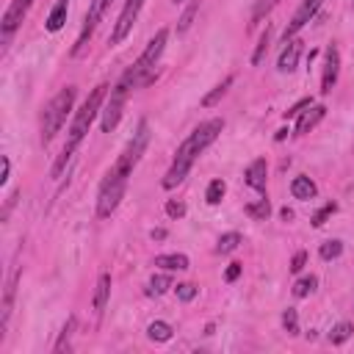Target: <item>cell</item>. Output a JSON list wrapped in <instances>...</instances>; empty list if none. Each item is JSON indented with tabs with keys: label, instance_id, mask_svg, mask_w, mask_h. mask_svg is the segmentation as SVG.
<instances>
[{
	"label": "cell",
	"instance_id": "obj_44",
	"mask_svg": "<svg viewBox=\"0 0 354 354\" xmlns=\"http://www.w3.org/2000/svg\"><path fill=\"white\" fill-rule=\"evenodd\" d=\"M285 136H288V130H285V127H282V130H277V136H274V138H277V141H282V138H285Z\"/></svg>",
	"mask_w": 354,
	"mask_h": 354
},
{
	"label": "cell",
	"instance_id": "obj_23",
	"mask_svg": "<svg viewBox=\"0 0 354 354\" xmlns=\"http://www.w3.org/2000/svg\"><path fill=\"white\" fill-rule=\"evenodd\" d=\"M171 335H174V329H171V324H166V321H152V324L147 326V337L155 340V343H166V340H171Z\"/></svg>",
	"mask_w": 354,
	"mask_h": 354
},
{
	"label": "cell",
	"instance_id": "obj_8",
	"mask_svg": "<svg viewBox=\"0 0 354 354\" xmlns=\"http://www.w3.org/2000/svg\"><path fill=\"white\" fill-rule=\"evenodd\" d=\"M141 6H144V0H127V3H124L122 14H119V19H116V25H113V30H111V36H108V44H122V41L127 39V33L133 30V25H136V19H138Z\"/></svg>",
	"mask_w": 354,
	"mask_h": 354
},
{
	"label": "cell",
	"instance_id": "obj_12",
	"mask_svg": "<svg viewBox=\"0 0 354 354\" xmlns=\"http://www.w3.org/2000/svg\"><path fill=\"white\" fill-rule=\"evenodd\" d=\"M337 75H340V53H337V44H329L324 50V72H321V94H329L337 83Z\"/></svg>",
	"mask_w": 354,
	"mask_h": 354
},
{
	"label": "cell",
	"instance_id": "obj_22",
	"mask_svg": "<svg viewBox=\"0 0 354 354\" xmlns=\"http://www.w3.org/2000/svg\"><path fill=\"white\" fill-rule=\"evenodd\" d=\"M169 288H174V279L169 274H155L147 282V296H163Z\"/></svg>",
	"mask_w": 354,
	"mask_h": 354
},
{
	"label": "cell",
	"instance_id": "obj_2",
	"mask_svg": "<svg viewBox=\"0 0 354 354\" xmlns=\"http://www.w3.org/2000/svg\"><path fill=\"white\" fill-rule=\"evenodd\" d=\"M105 100H108V83H100V86H94V91L86 97V102L75 111V119H72V124H69V130H66V144H64L61 155L55 158V163H53V169H50L53 177H61L64 166L72 160V155H75V149L80 147V141L86 138L88 127H91L94 119L102 113Z\"/></svg>",
	"mask_w": 354,
	"mask_h": 354
},
{
	"label": "cell",
	"instance_id": "obj_18",
	"mask_svg": "<svg viewBox=\"0 0 354 354\" xmlns=\"http://www.w3.org/2000/svg\"><path fill=\"white\" fill-rule=\"evenodd\" d=\"M66 11H69V0H55L50 17L44 19V28H47L50 33H58V30L64 28V22H66Z\"/></svg>",
	"mask_w": 354,
	"mask_h": 354
},
{
	"label": "cell",
	"instance_id": "obj_30",
	"mask_svg": "<svg viewBox=\"0 0 354 354\" xmlns=\"http://www.w3.org/2000/svg\"><path fill=\"white\" fill-rule=\"evenodd\" d=\"M224 194H227L224 180H210V185H207V191H205V202H207V205H218V202L224 199Z\"/></svg>",
	"mask_w": 354,
	"mask_h": 354
},
{
	"label": "cell",
	"instance_id": "obj_31",
	"mask_svg": "<svg viewBox=\"0 0 354 354\" xmlns=\"http://www.w3.org/2000/svg\"><path fill=\"white\" fill-rule=\"evenodd\" d=\"M318 254H321V260H337L343 254V241H337V238L324 241L321 249H318Z\"/></svg>",
	"mask_w": 354,
	"mask_h": 354
},
{
	"label": "cell",
	"instance_id": "obj_27",
	"mask_svg": "<svg viewBox=\"0 0 354 354\" xmlns=\"http://www.w3.org/2000/svg\"><path fill=\"white\" fill-rule=\"evenodd\" d=\"M351 335H354V326H351L348 321H340V324L332 326V332H329V343H332V346H340V343H346Z\"/></svg>",
	"mask_w": 354,
	"mask_h": 354
},
{
	"label": "cell",
	"instance_id": "obj_46",
	"mask_svg": "<svg viewBox=\"0 0 354 354\" xmlns=\"http://www.w3.org/2000/svg\"><path fill=\"white\" fill-rule=\"evenodd\" d=\"M351 3H354V0H351Z\"/></svg>",
	"mask_w": 354,
	"mask_h": 354
},
{
	"label": "cell",
	"instance_id": "obj_39",
	"mask_svg": "<svg viewBox=\"0 0 354 354\" xmlns=\"http://www.w3.org/2000/svg\"><path fill=\"white\" fill-rule=\"evenodd\" d=\"M304 263H307V252L301 249V252H296V254H293V260H290V266H288V268H290L293 274H299V271L304 268Z\"/></svg>",
	"mask_w": 354,
	"mask_h": 354
},
{
	"label": "cell",
	"instance_id": "obj_1",
	"mask_svg": "<svg viewBox=\"0 0 354 354\" xmlns=\"http://www.w3.org/2000/svg\"><path fill=\"white\" fill-rule=\"evenodd\" d=\"M224 130V119H207V122H202V124H196L191 133H188V138L177 147V152H174V160H171V166H169V171H166V177L160 180V185L169 191V188H174V185H180L185 177H188V171H191V166H194V160L218 138V133Z\"/></svg>",
	"mask_w": 354,
	"mask_h": 354
},
{
	"label": "cell",
	"instance_id": "obj_29",
	"mask_svg": "<svg viewBox=\"0 0 354 354\" xmlns=\"http://www.w3.org/2000/svg\"><path fill=\"white\" fill-rule=\"evenodd\" d=\"M315 285H318V277H315V274H307V277L296 279V285H293V296H296V299H304V296H310V293L315 290Z\"/></svg>",
	"mask_w": 354,
	"mask_h": 354
},
{
	"label": "cell",
	"instance_id": "obj_37",
	"mask_svg": "<svg viewBox=\"0 0 354 354\" xmlns=\"http://www.w3.org/2000/svg\"><path fill=\"white\" fill-rule=\"evenodd\" d=\"M166 216H169V218H183V216H185V202L169 199V202H166Z\"/></svg>",
	"mask_w": 354,
	"mask_h": 354
},
{
	"label": "cell",
	"instance_id": "obj_11",
	"mask_svg": "<svg viewBox=\"0 0 354 354\" xmlns=\"http://www.w3.org/2000/svg\"><path fill=\"white\" fill-rule=\"evenodd\" d=\"M30 6H33V0H11V6L3 11V19H0V33H3V39H8V36L22 25V19H25L28 11H30Z\"/></svg>",
	"mask_w": 354,
	"mask_h": 354
},
{
	"label": "cell",
	"instance_id": "obj_17",
	"mask_svg": "<svg viewBox=\"0 0 354 354\" xmlns=\"http://www.w3.org/2000/svg\"><path fill=\"white\" fill-rule=\"evenodd\" d=\"M108 299H111V274H108V271H102V274H100V279H97V288H94V301H91V307H94V313H97V315L105 310Z\"/></svg>",
	"mask_w": 354,
	"mask_h": 354
},
{
	"label": "cell",
	"instance_id": "obj_42",
	"mask_svg": "<svg viewBox=\"0 0 354 354\" xmlns=\"http://www.w3.org/2000/svg\"><path fill=\"white\" fill-rule=\"evenodd\" d=\"M149 238H152V241H163V238H166V230H163V227H158V230H152V232H149Z\"/></svg>",
	"mask_w": 354,
	"mask_h": 354
},
{
	"label": "cell",
	"instance_id": "obj_36",
	"mask_svg": "<svg viewBox=\"0 0 354 354\" xmlns=\"http://www.w3.org/2000/svg\"><path fill=\"white\" fill-rule=\"evenodd\" d=\"M335 210H337V205H335V202H326V205L313 216V227H324V224H326V218H329Z\"/></svg>",
	"mask_w": 354,
	"mask_h": 354
},
{
	"label": "cell",
	"instance_id": "obj_35",
	"mask_svg": "<svg viewBox=\"0 0 354 354\" xmlns=\"http://www.w3.org/2000/svg\"><path fill=\"white\" fill-rule=\"evenodd\" d=\"M174 293H177L180 301H191V299H196L199 288H196L194 282H177V285H174Z\"/></svg>",
	"mask_w": 354,
	"mask_h": 354
},
{
	"label": "cell",
	"instance_id": "obj_10",
	"mask_svg": "<svg viewBox=\"0 0 354 354\" xmlns=\"http://www.w3.org/2000/svg\"><path fill=\"white\" fill-rule=\"evenodd\" d=\"M321 6H324V0H301V6L296 8L293 19L288 22V28H285V33H282V41H288V39L299 36V30H301L307 22H313V19H315V14L321 11Z\"/></svg>",
	"mask_w": 354,
	"mask_h": 354
},
{
	"label": "cell",
	"instance_id": "obj_40",
	"mask_svg": "<svg viewBox=\"0 0 354 354\" xmlns=\"http://www.w3.org/2000/svg\"><path fill=\"white\" fill-rule=\"evenodd\" d=\"M241 271H243V266H241V263H230V268L224 271V279H227V282H235V279L241 277Z\"/></svg>",
	"mask_w": 354,
	"mask_h": 354
},
{
	"label": "cell",
	"instance_id": "obj_16",
	"mask_svg": "<svg viewBox=\"0 0 354 354\" xmlns=\"http://www.w3.org/2000/svg\"><path fill=\"white\" fill-rule=\"evenodd\" d=\"M290 194H293V199L307 202V199H315L318 185H315L307 174H299V177H293V180H290Z\"/></svg>",
	"mask_w": 354,
	"mask_h": 354
},
{
	"label": "cell",
	"instance_id": "obj_33",
	"mask_svg": "<svg viewBox=\"0 0 354 354\" xmlns=\"http://www.w3.org/2000/svg\"><path fill=\"white\" fill-rule=\"evenodd\" d=\"M72 332H75V315H69L66 318V324H64V329H61V335H58V340H55V351H64V348H69V337H72Z\"/></svg>",
	"mask_w": 354,
	"mask_h": 354
},
{
	"label": "cell",
	"instance_id": "obj_13",
	"mask_svg": "<svg viewBox=\"0 0 354 354\" xmlns=\"http://www.w3.org/2000/svg\"><path fill=\"white\" fill-rule=\"evenodd\" d=\"M301 50H304V41H301L299 36L288 39V41H285V47H282V53H279L277 69H279V72H293V69H296V64H299V58H301Z\"/></svg>",
	"mask_w": 354,
	"mask_h": 354
},
{
	"label": "cell",
	"instance_id": "obj_41",
	"mask_svg": "<svg viewBox=\"0 0 354 354\" xmlns=\"http://www.w3.org/2000/svg\"><path fill=\"white\" fill-rule=\"evenodd\" d=\"M8 174H11V160H8V155H3V171H0V185H6V183H8Z\"/></svg>",
	"mask_w": 354,
	"mask_h": 354
},
{
	"label": "cell",
	"instance_id": "obj_26",
	"mask_svg": "<svg viewBox=\"0 0 354 354\" xmlns=\"http://www.w3.org/2000/svg\"><path fill=\"white\" fill-rule=\"evenodd\" d=\"M241 232H224V235H218V241H216V252L218 254H230V252H235L238 246H241Z\"/></svg>",
	"mask_w": 354,
	"mask_h": 354
},
{
	"label": "cell",
	"instance_id": "obj_20",
	"mask_svg": "<svg viewBox=\"0 0 354 354\" xmlns=\"http://www.w3.org/2000/svg\"><path fill=\"white\" fill-rule=\"evenodd\" d=\"M277 6H279V0H254L252 14H249V28H257L263 22V17H268Z\"/></svg>",
	"mask_w": 354,
	"mask_h": 354
},
{
	"label": "cell",
	"instance_id": "obj_9",
	"mask_svg": "<svg viewBox=\"0 0 354 354\" xmlns=\"http://www.w3.org/2000/svg\"><path fill=\"white\" fill-rule=\"evenodd\" d=\"M111 3H113V0H91L88 14H86V22H83V30H80V36H77V41H75V47H72V55H77V53L86 47V41L91 39L94 28H97V25H100V19L108 14Z\"/></svg>",
	"mask_w": 354,
	"mask_h": 354
},
{
	"label": "cell",
	"instance_id": "obj_45",
	"mask_svg": "<svg viewBox=\"0 0 354 354\" xmlns=\"http://www.w3.org/2000/svg\"><path fill=\"white\" fill-rule=\"evenodd\" d=\"M174 3H183V0H174Z\"/></svg>",
	"mask_w": 354,
	"mask_h": 354
},
{
	"label": "cell",
	"instance_id": "obj_4",
	"mask_svg": "<svg viewBox=\"0 0 354 354\" xmlns=\"http://www.w3.org/2000/svg\"><path fill=\"white\" fill-rule=\"evenodd\" d=\"M75 97H77V88H75V86H64V88L47 102V108H44V113H41V141H44V144H50V141L61 133V127L66 124V116H69L72 108H75Z\"/></svg>",
	"mask_w": 354,
	"mask_h": 354
},
{
	"label": "cell",
	"instance_id": "obj_34",
	"mask_svg": "<svg viewBox=\"0 0 354 354\" xmlns=\"http://www.w3.org/2000/svg\"><path fill=\"white\" fill-rule=\"evenodd\" d=\"M196 11H199V0H194V3H191V6L183 11V17H180V22H177V33H185V30L191 28V22H194Z\"/></svg>",
	"mask_w": 354,
	"mask_h": 354
},
{
	"label": "cell",
	"instance_id": "obj_5",
	"mask_svg": "<svg viewBox=\"0 0 354 354\" xmlns=\"http://www.w3.org/2000/svg\"><path fill=\"white\" fill-rule=\"evenodd\" d=\"M127 180H130V174L119 171L116 166L108 169L105 180L100 183V194H97V216L100 218H108L119 207V202H122V196L127 191Z\"/></svg>",
	"mask_w": 354,
	"mask_h": 354
},
{
	"label": "cell",
	"instance_id": "obj_19",
	"mask_svg": "<svg viewBox=\"0 0 354 354\" xmlns=\"http://www.w3.org/2000/svg\"><path fill=\"white\" fill-rule=\"evenodd\" d=\"M17 282H19V271L11 274L8 285H6V296H3V318H0V329L8 326V315H11V304H14V293H17Z\"/></svg>",
	"mask_w": 354,
	"mask_h": 354
},
{
	"label": "cell",
	"instance_id": "obj_25",
	"mask_svg": "<svg viewBox=\"0 0 354 354\" xmlns=\"http://www.w3.org/2000/svg\"><path fill=\"white\" fill-rule=\"evenodd\" d=\"M232 80H235V77H232V75H227V77H224L218 86H213V91H207V94L202 97V108H210V105H216V102H218V100L227 94V88L232 86Z\"/></svg>",
	"mask_w": 354,
	"mask_h": 354
},
{
	"label": "cell",
	"instance_id": "obj_32",
	"mask_svg": "<svg viewBox=\"0 0 354 354\" xmlns=\"http://www.w3.org/2000/svg\"><path fill=\"white\" fill-rule=\"evenodd\" d=\"M282 329H285L290 337L299 335V313H296L293 307H288V310L282 313Z\"/></svg>",
	"mask_w": 354,
	"mask_h": 354
},
{
	"label": "cell",
	"instance_id": "obj_21",
	"mask_svg": "<svg viewBox=\"0 0 354 354\" xmlns=\"http://www.w3.org/2000/svg\"><path fill=\"white\" fill-rule=\"evenodd\" d=\"M155 266H160L163 271H185L191 263L185 254H158L155 257Z\"/></svg>",
	"mask_w": 354,
	"mask_h": 354
},
{
	"label": "cell",
	"instance_id": "obj_14",
	"mask_svg": "<svg viewBox=\"0 0 354 354\" xmlns=\"http://www.w3.org/2000/svg\"><path fill=\"white\" fill-rule=\"evenodd\" d=\"M266 174H268V163L266 158H254L249 166H246V185L254 188L257 194H266Z\"/></svg>",
	"mask_w": 354,
	"mask_h": 354
},
{
	"label": "cell",
	"instance_id": "obj_3",
	"mask_svg": "<svg viewBox=\"0 0 354 354\" xmlns=\"http://www.w3.org/2000/svg\"><path fill=\"white\" fill-rule=\"evenodd\" d=\"M166 41H169V30L166 28H160L149 41H147V47H144V53L138 55V61L122 75V80L119 83H124L127 88H141V86H149L152 80H155V66H158V61H160V55H163V50H166Z\"/></svg>",
	"mask_w": 354,
	"mask_h": 354
},
{
	"label": "cell",
	"instance_id": "obj_7",
	"mask_svg": "<svg viewBox=\"0 0 354 354\" xmlns=\"http://www.w3.org/2000/svg\"><path fill=\"white\" fill-rule=\"evenodd\" d=\"M127 91H130V88H127L124 83H116V86L111 88V97L105 100V105H102V116H100V130H102V133H111V130L119 124L122 111H124Z\"/></svg>",
	"mask_w": 354,
	"mask_h": 354
},
{
	"label": "cell",
	"instance_id": "obj_24",
	"mask_svg": "<svg viewBox=\"0 0 354 354\" xmlns=\"http://www.w3.org/2000/svg\"><path fill=\"white\" fill-rule=\"evenodd\" d=\"M243 213L249 216V218H257V221H266L268 216H271V202L266 199V194L257 199V202H252V205H246L243 207Z\"/></svg>",
	"mask_w": 354,
	"mask_h": 354
},
{
	"label": "cell",
	"instance_id": "obj_38",
	"mask_svg": "<svg viewBox=\"0 0 354 354\" xmlns=\"http://www.w3.org/2000/svg\"><path fill=\"white\" fill-rule=\"evenodd\" d=\"M310 105H313V100H310V97H304V100H299V102H296L293 108H288V111H285V119H290V116H299V113H301L304 108H310Z\"/></svg>",
	"mask_w": 354,
	"mask_h": 354
},
{
	"label": "cell",
	"instance_id": "obj_28",
	"mask_svg": "<svg viewBox=\"0 0 354 354\" xmlns=\"http://www.w3.org/2000/svg\"><path fill=\"white\" fill-rule=\"evenodd\" d=\"M268 41H271V28L266 25V30L260 33V41H257V47H254V53H252V66H260V64H263V58H266V53H268Z\"/></svg>",
	"mask_w": 354,
	"mask_h": 354
},
{
	"label": "cell",
	"instance_id": "obj_15",
	"mask_svg": "<svg viewBox=\"0 0 354 354\" xmlns=\"http://www.w3.org/2000/svg\"><path fill=\"white\" fill-rule=\"evenodd\" d=\"M324 116H326V108H324V105H310V108H304V111L299 113V119H296V136L310 133Z\"/></svg>",
	"mask_w": 354,
	"mask_h": 354
},
{
	"label": "cell",
	"instance_id": "obj_6",
	"mask_svg": "<svg viewBox=\"0 0 354 354\" xmlns=\"http://www.w3.org/2000/svg\"><path fill=\"white\" fill-rule=\"evenodd\" d=\"M149 122L147 119H141L138 122V127H136V133L130 136V141L124 144V149H122V155L116 158V169L119 171H124V174H133V169L138 166V160H141V155L147 152V147H149Z\"/></svg>",
	"mask_w": 354,
	"mask_h": 354
},
{
	"label": "cell",
	"instance_id": "obj_43",
	"mask_svg": "<svg viewBox=\"0 0 354 354\" xmlns=\"http://www.w3.org/2000/svg\"><path fill=\"white\" fill-rule=\"evenodd\" d=\"M279 216H282L285 221H290V218H293V210H290V207H282V210H279Z\"/></svg>",
	"mask_w": 354,
	"mask_h": 354
}]
</instances>
